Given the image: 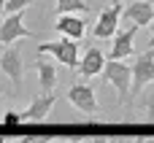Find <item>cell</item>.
I'll return each instance as SVG.
<instances>
[{
    "label": "cell",
    "mask_w": 154,
    "mask_h": 143,
    "mask_svg": "<svg viewBox=\"0 0 154 143\" xmlns=\"http://www.w3.org/2000/svg\"><path fill=\"white\" fill-rule=\"evenodd\" d=\"M133 143H146V141H143V138H135V141H133Z\"/></svg>",
    "instance_id": "22"
},
{
    "label": "cell",
    "mask_w": 154,
    "mask_h": 143,
    "mask_svg": "<svg viewBox=\"0 0 154 143\" xmlns=\"http://www.w3.org/2000/svg\"><path fill=\"white\" fill-rule=\"evenodd\" d=\"M30 5H32V0H5V5H3V14H19V11L30 8Z\"/></svg>",
    "instance_id": "16"
},
{
    "label": "cell",
    "mask_w": 154,
    "mask_h": 143,
    "mask_svg": "<svg viewBox=\"0 0 154 143\" xmlns=\"http://www.w3.org/2000/svg\"><path fill=\"white\" fill-rule=\"evenodd\" d=\"M60 14H92V8L84 0H57V16Z\"/></svg>",
    "instance_id": "15"
},
{
    "label": "cell",
    "mask_w": 154,
    "mask_h": 143,
    "mask_svg": "<svg viewBox=\"0 0 154 143\" xmlns=\"http://www.w3.org/2000/svg\"><path fill=\"white\" fill-rule=\"evenodd\" d=\"M54 92H41L24 111H19V116H22V122H43L49 114H51V108H54Z\"/></svg>",
    "instance_id": "10"
},
{
    "label": "cell",
    "mask_w": 154,
    "mask_h": 143,
    "mask_svg": "<svg viewBox=\"0 0 154 143\" xmlns=\"http://www.w3.org/2000/svg\"><path fill=\"white\" fill-rule=\"evenodd\" d=\"M149 49L154 51V22H152V35H149Z\"/></svg>",
    "instance_id": "20"
},
{
    "label": "cell",
    "mask_w": 154,
    "mask_h": 143,
    "mask_svg": "<svg viewBox=\"0 0 154 143\" xmlns=\"http://www.w3.org/2000/svg\"><path fill=\"white\" fill-rule=\"evenodd\" d=\"M141 100H138V105H141V111H143V116H146V122L154 124V81L149 87H143V92L138 95Z\"/></svg>",
    "instance_id": "14"
},
{
    "label": "cell",
    "mask_w": 154,
    "mask_h": 143,
    "mask_svg": "<svg viewBox=\"0 0 154 143\" xmlns=\"http://www.w3.org/2000/svg\"><path fill=\"white\" fill-rule=\"evenodd\" d=\"M30 35H35V32L24 27L22 11H19V14H8V16L3 19V24H0V46H11V43H16L19 38H30Z\"/></svg>",
    "instance_id": "7"
},
{
    "label": "cell",
    "mask_w": 154,
    "mask_h": 143,
    "mask_svg": "<svg viewBox=\"0 0 154 143\" xmlns=\"http://www.w3.org/2000/svg\"><path fill=\"white\" fill-rule=\"evenodd\" d=\"M122 0H114V5H106L97 14V22L92 24V35L97 41H111L119 30V19H122Z\"/></svg>",
    "instance_id": "3"
},
{
    "label": "cell",
    "mask_w": 154,
    "mask_h": 143,
    "mask_svg": "<svg viewBox=\"0 0 154 143\" xmlns=\"http://www.w3.org/2000/svg\"><path fill=\"white\" fill-rule=\"evenodd\" d=\"M122 16L135 27H149L154 22V3L152 0H130L122 8Z\"/></svg>",
    "instance_id": "8"
},
{
    "label": "cell",
    "mask_w": 154,
    "mask_h": 143,
    "mask_svg": "<svg viewBox=\"0 0 154 143\" xmlns=\"http://www.w3.org/2000/svg\"><path fill=\"white\" fill-rule=\"evenodd\" d=\"M106 54H103V49H97V46H89L81 57H79V65H76V70H79V76L81 78H95L97 73H103V65H106Z\"/></svg>",
    "instance_id": "9"
},
{
    "label": "cell",
    "mask_w": 154,
    "mask_h": 143,
    "mask_svg": "<svg viewBox=\"0 0 154 143\" xmlns=\"http://www.w3.org/2000/svg\"><path fill=\"white\" fill-rule=\"evenodd\" d=\"M122 3H125V0H122Z\"/></svg>",
    "instance_id": "28"
},
{
    "label": "cell",
    "mask_w": 154,
    "mask_h": 143,
    "mask_svg": "<svg viewBox=\"0 0 154 143\" xmlns=\"http://www.w3.org/2000/svg\"><path fill=\"white\" fill-rule=\"evenodd\" d=\"M68 100H70V105H73L76 111H81V114H87V116H95V114L100 111L97 95H95V89H92L89 84H73V87L68 89Z\"/></svg>",
    "instance_id": "6"
},
{
    "label": "cell",
    "mask_w": 154,
    "mask_h": 143,
    "mask_svg": "<svg viewBox=\"0 0 154 143\" xmlns=\"http://www.w3.org/2000/svg\"><path fill=\"white\" fill-rule=\"evenodd\" d=\"M35 70H38V84H41V92H54L57 87V65L49 59V57H38L35 59Z\"/></svg>",
    "instance_id": "13"
},
{
    "label": "cell",
    "mask_w": 154,
    "mask_h": 143,
    "mask_svg": "<svg viewBox=\"0 0 154 143\" xmlns=\"http://www.w3.org/2000/svg\"><path fill=\"white\" fill-rule=\"evenodd\" d=\"M49 143H68V138H60V141H49Z\"/></svg>",
    "instance_id": "21"
},
{
    "label": "cell",
    "mask_w": 154,
    "mask_h": 143,
    "mask_svg": "<svg viewBox=\"0 0 154 143\" xmlns=\"http://www.w3.org/2000/svg\"><path fill=\"white\" fill-rule=\"evenodd\" d=\"M135 141V135H111L106 143H133Z\"/></svg>",
    "instance_id": "18"
},
{
    "label": "cell",
    "mask_w": 154,
    "mask_h": 143,
    "mask_svg": "<svg viewBox=\"0 0 154 143\" xmlns=\"http://www.w3.org/2000/svg\"><path fill=\"white\" fill-rule=\"evenodd\" d=\"M0 143H8V141H5V138H3V135H0Z\"/></svg>",
    "instance_id": "25"
},
{
    "label": "cell",
    "mask_w": 154,
    "mask_h": 143,
    "mask_svg": "<svg viewBox=\"0 0 154 143\" xmlns=\"http://www.w3.org/2000/svg\"><path fill=\"white\" fill-rule=\"evenodd\" d=\"M54 30H57L60 35H65V38L79 41V38H84V32H87V19H81V16H76V14H60L57 22H54Z\"/></svg>",
    "instance_id": "11"
},
{
    "label": "cell",
    "mask_w": 154,
    "mask_h": 143,
    "mask_svg": "<svg viewBox=\"0 0 154 143\" xmlns=\"http://www.w3.org/2000/svg\"><path fill=\"white\" fill-rule=\"evenodd\" d=\"M135 24H130L127 30H116V35L111 38L114 43H111V54H108V59H125V57H133L135 54V49H133V35H135Z\"/></svg>",
    "instance_id": "12"
},
{
    "label": "cell",
    "mask_w": 154,
    "mask_h": 143,
    "mask_svg": "<svg viewBox=\"0 0 154 143\" xmlns=\"http://www.w3.org/2000/svg\"><path fill=\"white\" fill-rule=\"evenodd\" d=\"M143 141H146V143H154V138H143Z\"/></svg>",
    "instance_id": "24"
},
{
    "label": "cell",
    "mask_w": 154,
    "mask_h": 143,
    "mask_svg": "<svg viewBox=\"0 0 154 143\" xmlns=\"http://www.w3.org/2000/svg\"><path fill=\"white\" fill-rule=\"evenodd\" d=\"M0 70L5 73V78L14 84V89L22 87V78H24V59H22V51L11 43V46H3L0 51Z\"/></svg>",
    "instance_id": "5"
},
{
    "label": "cell",
    "mask_w": 154,
    "mask_h": 143,
    "mask_svg": "<svg viewBox=\"0 0 154 143\" xmlns=\"http://www.w3.org/2000/svg\"><path fill=\"white\" fill-rule=\"evenodd\" d=\"M152 3H154V0H152Z\"/></svg>",
    "instance_id": "29"
},
{
    "label": "cell",
    "mask_w": 154,
    "mask_h": 143,
    "mask_svg": "<svg viewBox=\"0 0 154 143\" xmlns=\"http://www.w3.org/2000/svg\"><path fill=\"white\" fill-rule=\"evenodd\" d=\"M0 95H3V89H0Z\"/></svg>",
    "instance_id": "26"
},
{
    "label": "cell",
    "mask_w": 154,
    "mask_h": 143,
    "mask_svg": "<svg viewBox=\"0 0 154 143\" xmlns=\"http://www.w3.org/2000/svg\"><path fill=\"white\" fill-rule=\"evenodd\" d=\"M103 78L116 89V97L122 105L130 103V84H133V68L125 59H106L103 65Z\"/></svg>",
    "instance_id": "1"
},
{
    "label": "cell",
    "mask_w": 154,
    "mask_h": 143,
    "mask_svg": "<svg viewBox=\"0 0 154 143\" xmlns=\"http://www.w3.org/2000/svg\"><path fill=\"white\" fill-rule=\"evenodd\" d=\"M38 54H49V57H54L60 65H65V68H70V70H76V65H79V43L73 41V38H60V41H46V43H41L38 46Z\"/></svg>",
    "instance_id": "2"
},
{
    "label": "cell",
    "mask_w": 154,
    "mask_h": 143,
    "mask_svg": "<svg viewBox=\"0 0 154 143\" xmlns=\"http://www.w3.org/2000/svg\"><path fill=\"white\" fill-rule=\"evenodd\" d=\"M68 143H73V141H68Z\"/></svg>",
    "instance_id": "27"
},
{
    "label": "cell",
    "mask_w": 154,
    "mask_h": 143,
    "mask_svg": "<svg viewBox=\"0 0 154 143\" xmlns=\"http://www.w3.org/2000/svg\"><path fill=\"white\" fill-rule=\"evenodd\" d=\"M3 124H8V127H16V124H22V116H19V111H5V114H3Z\"/></svg>",
    "instance_id": "17"
},
{
    "label": "cell",
    "mask_w": 154,
    "mask_h": 143,
    "mask_svg": "<svg viewBox=\"0 0 154 143\" xmlns=\"http://www.w3.org/2000/svg\"><path fill=\"white\" fill-rule=\"evenodd\" d=\"M19 143H38V138H32V135H24V138H19Z\"/></svg>",
    "instance_id": "19"
},
{
    "label": "cell",
    "mask_w": 154,
    "mask_h": 143,
    "mask_svg": "<svg viewBox=\"0 0 154 143\" xmlns=\"http://www.w3.org/2000/svg\"><path fill=\"white\" fill-rule=\"evenodd\" d=\"M154 81V51L149 49L146 54H138L135 68H133V84H130V100H135L143 87H149Z\"/></svg>",
    "instance_id": "4"
},
{
    "label": "cell",
    "mask_w": 154,
    "mask_h": 143,
    "mask_svg": "<svg viewBox=\"0 0 154 143\" xmlns=\"http://www.w3.org/2000/svg\"><path fill=\"white\" fill-rule=\"evenodd\" d=\"M3 5H5V0H0V14H3Z\"/></svg>",
    "instance_id": "23"
}]
</instances>
